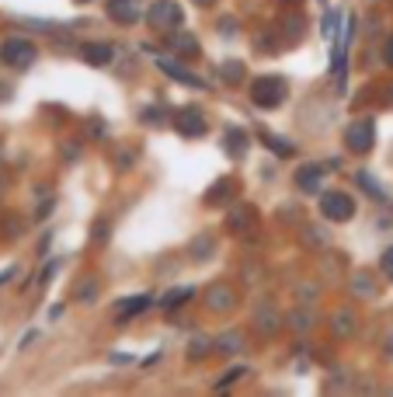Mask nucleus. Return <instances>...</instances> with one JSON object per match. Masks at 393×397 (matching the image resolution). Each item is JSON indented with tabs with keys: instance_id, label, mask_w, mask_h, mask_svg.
<instances>
[{
	"instance_id": "obj_1",
	"label": "nucleus",
	"mask_w": 393,
	"mask_h": 397,
	"mask_svg": "<svg viewBox=\"0 0 393 397\" xmlns=\"http://www.w3.org/2000/svg\"><path fill=\"white\" fill-rule=\"evenodd\" d=\"M286 95H289V84L279 74H261V77L251 81V101L258 108H279L286 101Z\"/></svg>"
},
{
	"instance_id": "obj_2",
	"label": "nucleus",
	"mask_w": 393,
	"mask_h": 397,
	"mask_svg": "<svg viewBox=\"0 0 393 397\" xmlns=\"http://www.w3.org/2000/svg\"><path fill=\"white\" fill-rule=\"evenodd\" d=\"M35 56H39V49H35V42H32V39L11 35V39H4V42H0V60H4L7 67H14V70L32 67V63H35Z\"/></svg>"
},
{
	"instance_id": "obj_3",
	"label": "nucleus",
	"mask_w": 393,
	"mask_h": 397,
	"mask_svg": "<svg viewBox=\"0 0 393 397\" xmlns=\"http://www.w3.org/2000/svg\"><path fill=\"white\" fill-rule=\"evenodd\" d=\"M146 21H150L157 32H181V25H185V11H181L174 0H157V4H150Z\"/></svg>"
},
{
	"instance_id": "obj_4",
	"label": "nucleus",
	"mask_w": 393,
	"mask_h": 397,
	"mask_svg": "<svg viewBox=\"0 0 393 397\" xmlns=\"http://www.w3.org/2000/svg\"><path fill=\"white\" fill-rule=\"evenodd\" d=\"M345 143H348L352 154H369L373 143H376V122L373 119H355L345 129Z\"/></svg>"
},
{
	"instance_id": "obj_5",
	"label": "nucleus",
	"mask_w": 393,
	"mask_h": 397,
	"mask_svg": "<svg viewBox=\"0 0 393 397\" xmlns=\"http://www.w3.org/2000/svg\"><path fill=\"white\" fill-rule=\"evenodd\" d=\"M320 213L334 223H345V220L355 216V198L345 196V192H324L320 196Z\"/></svg>"
},
{
	"instance_id": "obj_6",
	"label": "nucleus",
	"mask_w": 393,
	"mask_h": 397,
	"mask_svg": "<svg viewBox=\"0 0 393 397\" xmlns=\"http://www.w3.org/2000/svg\"><path fill=\"white\" fill-rule=\"evenodd\" d=\"M108 18L118 25H136L143 18V0H108Z\"/></svg>"
},
{
	"instance_id": "obj_7",
	"label": "nucleus",
	"mask_w": 393,
	"mask_h": 397,
	"mask_svg": "<svg viewBox=\"0 0 393 397\" xmlns=\"http://www.w3.org/2000/svg\"><path fill=\"white\" fill-rule=\"evenodd\" d=\"M174 129L181 133V136H205V119H202V112L195 108H181L178 115H174Z\"/></svg>"
},
{
	"instance_id": "obj_8",
	"label": "nucleus",
	"mask_w": 393,
	"mask_h": 397,
	"mask_svg": "<svg viewBox=\"0 0 393 397\" xmlns=\"http://www.w3.org/2000/svg\"><path fill=\"white\" fill-rule=\"evenodd\" d=\"M157 67H160L171 81H178V84H185V88H205V81H198L195 74H188L181 63H174V60H167V56H157Z\"/></svg>"
},
{
	"instance_id": "obj_9",
	"label": "nucleus",
	"mask_w": 393,
	"mask_h": 397,
	"mask_svg": "<svg viewBox=\"0 0 393 397\" xmlns=\"http://www.w3.org/2000/svg\"><path fill=\"white\" fill-rule=\"evenodd\" d=\"M81 60L91 63V67H108L115 60V46L111 42H91V46L81 49Z\"/></svg>"
},
{
	"instance_id": "obj_10",
	"label": "nucleus",
	"mask_w": 393,
	"mask_h": 397,
	"mask_svg": "<svg viewBox=\"0 0 393 397\" xmlns=\"http://www.w3.org/2000/svg\"><path fill=\"white\" fill-rule=\"evenodd\" d=\"M150 307V297L146 293H139V297H129V300H122L118 307H115V317H118V324H125L129 317H136V314H143Z\"/></svg>"
},
{
	"instance_id": "obj_11",
	"label": "nucleus",
	"mask_w": 393,
	"mask_h": 397,
	"mask_svg": "<svg viewBox=\"0 0 393 397\" xmlns=\"http://www.w3.org/2000/svg\"><path fill=\"white\" fill-rule=\"evenodd\" d=\"M320 178H324V168H320V164H306V168L296 171V185H299L303 192H317V189H320Z\"/></svg>"
},
{
	"instance_id": "obj_12",
	"label": "nucleus",
	"mask_w": 393,
	"mask_h": 397,
	"mask_svg": "<svg viewBox=\"0 0 393 397\" xmlns=\"http://www.w3.org/2000/svg\"><path fill=\"white\" fill-rule=\"evenodd\" d=\"M223 147L230 150V157H244V150H247V133H244V129H226V133H223Z\"/></svg>"
},
{
	"instance_id": "obj_13",
	"label": "nucleus",
	"mask_w": 393,
	"mask_h": 397,
	"mask_svg": "<svg viewBox=\"0 0 393 397\" xmlns=\"http://www.w3.org/2000/svg\"><path fill=\"white\" fill-rule=\"evenodd\" d=\"M355 182H359V185L366 189V196H373L376 202H387V192H383V189L376 185V178H373L369 171H359V175H355Z\"/></svg>"
},
{
	"instance_id": "obj_14",
	"label": "nucleus",
	"mask_w": 393,
	"mask_h": 397,
	"mask_svg": "<svg viewBox=\"0 0 393 397\" xmlns=\"http://www.w3.org/2000/svg\"><path fill=\"white\" fill-rule=\"evenodd\" d=\"M341 18H345L341 11H327V14H324V25H320V32H324L327 39H334V42L341 39V35H338V32H341Z\"/></svg>"
},
{
	"instance_id": "obj_15",
	"label": "nucleus",
	"mask_w": 393,
	"mask_h": 397,
	"mask_svg": "<svg viewBox=\"0 0 393 397\" xmlns=\"http://www.w3.org/2000/svg\"><path fill=\"white\" fill-rule=\"evenodd\" d=\"M219 74H223L226 84H237V81L244 77V63H240V60H226V63L219 67Z\"/></svg>"
},
{
	"instance_id": "obj_16",
	"label": "nucleus",
	"mask_w": 393,
	"mask_h": 397,
	"mask_svg": "<svg viewBox=\"0 0 393 397\" xmlns=\"http://www.w3.org/2000/svg\"><path fill=\"white\" fill-rule=\"evenodd\" d=\"M188 297H195V290H192V286H181V290H171V293L160 300V303H164L167 310H174V307H181V303H185Z\"/></svg>"
},
{
	"instance_id": "obj_17",
	"label": "nucleus",
	"mask_w": 393,
	"mask_h": 397,
	"mask_svg": "<svg viewBox=\"0 0 393 397\" xmlns=\"http://www.w3.org/2000/svg\"><path fill=\"white\" fill-rule=\"evenodd\" d=\"M352 293H366V297H376V283H373V276L359 272V276L352 279Z\"/></svg>"
},
{
	"instance_id": "obj_18",
	"label": "nucleus",
	"mask_w": 393,
	"mask_h": 397,
	"mask_svg": "<svg viewBox=\"0 0 393 397\" xmlns=\"http://www.w3.org/2000/svg\"><path fill=\"white\" fill-rule=\"evenodd\" d=\"M209 307H212V310H219V307H233V293L223 290V286H216V290H212V300H209Z\"/></svg>"
},
{
	"instance_id": "obj_19",
	"label": "nucleus",
	"mask_w": 393,
	"mask_h": 397,
	"mask_svg": "<svg viewBox=\"0 0 393 397\" xmlns=\"http://www.w3.org/2000/svg\"><path fill=\"white\" fill-rule=\"evenodd\" d=\"M178 49L185 56H198V39L195 35H178Z\"/></svg>"
},
{
	"instance_id": "obj_20",
	"label": "nucleus",
	"mask_w": 393,
	"mask_h": 397,
	"mask_svg": "<svg viewBox=\"0 0 393 397\" xmlns=\"http://www.w3.org/2000/svg\"><path fill=\"white\" fill-rule=\"evenodd\" d=\"M95 293H98V279H88V283H81V286H77V300H88V303H91Z\"/></svg>"
},
{
	"instance_id": "obj_21",
	"label": "nucleus",
	"mask_w": 393,
	"mask_h": 397,
	"mask_svg": "<svg viewBox=\"0 0 393 397\" xmlns=\"http://www.w3.org/2000/svg\"><path fill=\"white\" fill-rule=\"evenodd\" d=\"M230 192H233V182H216V189H212L205 198H209V202H219V198H226Z\"/></svg>"
},
{
	"instance_id": "obj_22",
	"label": "nucleus",
	"mask_w": 393,
	"mask_h": 397,
	"mask_svg": "<svg viewBox=\"0 0 393 397\" xmlns=\"http://www.w3.org/2000/svg\"><path fill=\"white\" fill-rule=\"evenodd\" d=\"M265 143H268L275 154H286V157L293 154V143H286V140H275V136H268V133H265Z\"/></svg>"
},
{
	"instance_id": "obj_23",
	"label": "nucleus",
	"mask_w": 393,
	"mask_h": 397,
	"mask_svg": "<svg viewBox=\"0 0 393 397\" xmlns=\"http://www.w3.org/2000/svg\"><path fill=\"white\" fill-rule=\"evenodd\" d=\"M334 321H338V335H352V314L348 310L334 314Z\"/></svg>"
},
{
	"instance_id": "obj_24",
	"label": "nucleus",
	"mask_w": 393,
	"mask_h": 397,
	"mask_svg": "<svg viewBox=\"0 0 393 397\" xmlns=\"http://www.w3.org/2000/svg\"><path fill=\"white\" fill-rule=\"evenodd\" d=\"M251 213H254V209H237V213L230 216V230H240L244 220H251Z\"/></svg>"
},
{
	"instance_id": "obj_25",
	"label": "nucleus",
	"mask_w": 393,
	"mask_h": 397,
	"mask_svg": "<svg viewBox=\"0 0 393 397\" xmlns=\"http://www.w3.org/2000/svg\"><path fill=\"white\" fill-rule=\"evenodd\" d=\"M219 349H223V352L230 349V356H233V352L240 349V335H226V338H219Z\"/></svg>"
},
{
	"instance_id": "obj_26",
	"label": "nucleus",
	"mask_w": 393,
	"mask_h": 397,
	"mask_svg": "<svg viewBox=\"0 0 393 397\" xmlns=\"http://www.w3.org/2000/svg\"><path fill=\"white\" fill-rule=\"evenodd\" d=\"M244 373H247V370H244V366H237V370H230V373H226V377H223V380H219L216 387H230V384H237V380H240Z\"/></svg>"
},
{
	"instance_id": "obj_27",
	"label": "nucleus",
	"mask_w": 393,
	"mask_h": 397,
	"mask_svg": "<svg viewBox=\"0 0 393 397\" xmlns=\"http://www.w3.org/2000/svg\"><path fill=\"white\" fill-rule=\"evenodd\" d=\"M209 251H212V241H209V237H198V248L192 244V255H195V258H205Z\"/></svg>"
},
{
	"instance_id": "obj_28",
	"label": "nucleus",
	"mask_w": 393,
	"mask_h": 397,
	"mask_svg": "<svg viewBox=\"0 0 393 397\" xmlns=\"http://www.w3.org/2000/svg\"><path fill=\"white\" fill-rule=\"evenodd\" d=\"M380 265H383L387 279H393V248H387V251H383V262H380Z\"/></svg>"
},
{
	"instance_id": "obj_29",
	"label": "nucleus",
	"mask_w": 393,
	"mask_h": 397,
	"mask_svg": "<svg viewBox=\"0 0 393 397\" xmlns=\"http://www.w3.org/2000/svg\"><path fill=\"white\" fill-rule=\"evenodd\" d=\"M306 237H310V241H306L310 248H320V244H324V234H320V230H306Z\"/></svg>"
},
{
	"instance_id": "obj_30",
	"label": "nucleus",
	"mask_w": 393,
	"mask_h": 397,
	"mask_svg": "<svg viewBox=\"0 0 393 397\" xmlns=\"http://www.w3.org/2000/svg\"><path fill=\"white\" fill-rule=\"evenodd\" d=\"M383 60H387V63H390V67H393V35H390V39H387V49H383Z\"/></svg>"
},
{
	"instance_id": "obj_31",
	"label": "nucleus",
	"mask_w": 393,
	"mask_h": 397,
	"mask_svg": "<svg viewBox=\"0 0 393 397\" xmlns=\"http://www.w3.org/2000/svg\"><path fill=\"white\" fill-rule=\"evenodd\" d=\"M195 4H202V7H209V4H212V0H195Z\"/></svg>"
},
{
	"instance_id": "obj_32",
	"label": "nucleus",
	"mask_w": 393,
	"mask_h": 397,
	"mask_svg": "<svg viewBox=\"0 0 393 397\" xmlns=\"http://www.w3.org/2000/svg\"><path fill=\"white\" fill-rule=\"evenodd\" d=\"M282 4H296V0H282Z\"/></svg>"
},
{
	"instance_id": "obj_33",
	"label": "nucleus",
	"mask_w": 393,
	"mask_h": 397,
	"mask_svg": "<svg viewBox=\"0 0 393 397\" xmlns=\"http://www.w3.org/2000/svg\"><path fill=\"white\" fill-rule=\"evenodd\" d=\"M324 4H327V0H324Z\"/></svg>"
}]
</instances>
